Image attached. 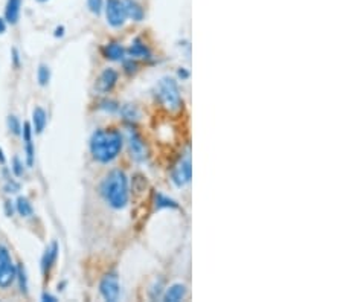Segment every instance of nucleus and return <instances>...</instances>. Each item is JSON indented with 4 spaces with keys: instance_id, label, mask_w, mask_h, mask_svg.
Here are the masks:
<instances>
[{
    "instance_id": "1",
    "label": "nucleus",
    "mask_w": 343,
    "mask_h": 302,
    "mask_svg": "<svg viewBox=\"0 0 343 302\" xmlns=\"http://www.w3.org/2000/svg\"><path fill=\"white\" fill-rule=\"evenodd\" d=\"M124 145V136L115 129L96 130L90 137V153L99 164H110L119 156Z\"/></svg>"
},
{
    "instance_id": "2",
    "label": "nucleus",
    "mask_w": 343,
    "mask_h": 302,
    "mask_svg": "<svg viewBox=\"0 0 343 302\" xmlns=\"http://www.w3.org/2000/svg\"><path fill=\"white\" fill-rule=\"evenodd\" d=\"M101 196L115 209H124L128 204V179L125 172L113 169L101 183Z\"/></svg>"
},
{
    "instance_id": "3",
    "label": "nucleus",
    "mask_w": 343,
    "mask_h": 302,
    "mask_svg": "<svg viewBox=\"0 0 343 302\" xmlns=\"http://www.w3.org/2000/svg\"><path fill=\"white\" fill-rule=\"evenodd\" d=\"M156 97L160 101V104L169 110L171 113H177L183 107L182 95L179 90L177 83L173 78H162L156 86Z\"/></svg>"
},
{
    "instance_id": "4",
    "label": "nucleus",
    "mask_w": 343,
    "mask_h": 302,
    "mask_svg": "<svg viewBox=\"0 0 343 302\" xmlns=\"http://www.w3.org/2000/svg\"><path fill=\"white\" fill-rule=\"evenodd\" d=\"M15 273L17 267L14 266L8 249L0 244V289H8L15 279Z\"/></svg>"
},
{
    "instance_id": "5",
    "label": "nucleus",
    "mask_w": 343,
    "mask_h": 302,
    "mask_svg": "<svg viewBox=\"0 0 343 302\" xmlns=\"http://www.w3.org/2000/svg\"><path fill=\"white\" fill-rule=\"evenodd\" d=\"M127 145H128L130 156L136 162H145L148 159L150 153H148V147L145 144V140L137 132H134L131 129L127 130Z\"/></svg>"
},
{
    "instance_id": "6",
    "label": "nucleus",
    "mask_w": 343,
    "mask_h": 302,
    "mask_svg": "<svg viewBox=\"0 0 343 302\" xmlns=\"http://www.w3.org/2000/svg\"><path fill=\"white\" fill-rule=\"evenodd\" d=\"M105 17L107 22L113 28H121L127 20V11L122 0H107L105 3Z\"/></svg>"
},
{
    "instance_id": "7",
    "label": "nucleus",
    "mask_w": 343,
    "mask_h": 302,
    "mask_svg": "<svg viewBox=\"0 0 343 302\" xmlns=\"http://www.w3.org/2000/svg\"><path fill=\"white\" fill-rule=\"evenodd\" d=\"M99 292L102 298L108 302H116L121 296V287H119V281L115 273H108L102 278L99 284Z\"/></svg>"
},
{
    "instance_id": "8",
    "label": "nucleus",
    "mask_w": 343,
    "mask_h": 302,
    "mask_svg": "<svg viewBox=\"0 0 343 302\" xmlns=\"http://www.w3.org/2000/svg\"><path fill=\"white\" fill-rule=\"evenodd\" d=\"M116 83H118V72L115 69H112V67H107L98 76L95 89L99 93H108V92L113 90V87L116 86Z\"/></svg>"
},
{
    "instance_id": "9",
    "label": "nucleus",
    "mask_w": 343,
    "mask_h": 302,
    "mask_svg": "<svg viewBox=\"0 0 343 302\" xmlns=\"http://www.w3.org/2000/svg\"><path fill=\"white\" fill-rule=\"evenodd\" d=\"M192 177V167H191V159L186 157L185 161L180 162V165L173 171V182L176 186L182 188L188 182H191Z\"/></svg>"
},
{
    "instance_id": "10",
    "label": "nucleus",
    "mask_w": 343,
    "mask_h": 302,
    "mask_svg": "<svg viewBox=\"0 0 343 302\" xmlns=\"http://www.w3.org/2000/svg\"><path fill=\"white\" fill-rule=\"evenodd\" d=\"M58 252H60V247H58L57 241L51 243V246L46 249L44 255L41 258V272H43L44 276H48L49 272H51V268L54 267V264L57 261V257H58Z\"/></svg>"
},
{
    "instance_id": "11",
    "label": "nucleus",
    "mask_w": 343,
    "mask_h": 302,
    "mask_svg": "<svg viewBox=\"0 0 343 302\" xmlns=\"http://www.w3.org/2000/svg\"><path fill=\"white\" fill-rule=\"evenodd\" d=\"M23 142H25V153H26V164L28 167L34 165V144H32V127H31L29 122L23 124Z\"/></svg>"
},
{
    "instance_id": "12",
    "label": "nucleus",
    "mask_w": 343,
    "mask_h": 302,
    "mask_svg": "<svg viewBox=\"0 0 343 302\" xmlns=\"http://www.w3.org/2000/svg\"><path fill=\"white\" fill-rule=\"evenodd\" d=\"M104 57L108 58V60H112V61H122L124 60V55H125V51H124V47L116 43V41H112V43H108L104 46Z\"/></svg>"
},
{
    "instance_id": "13",
    "label": "nucleus",
    "mask_w": 343,
    "mask_h": 302,
    "mask_svg": "<svg viewBox=\"0 0 343 302\" xmlns=\"http://www.w3.org/2000/svg\"><path fill=\"white\" fill-rule=\"evenodd\" d=\"M20 6H22V0H8L6 8H5V19L8 23L14 25L17 23L20 17Z\"/></svg>"
},
{
    "instance_id": "14",
    "label": "nucleus",
    "mask_w": 343,
    "mask_h": 302,
    "mask_svg": "<svg viewBox=\"0 0 343 302\" xmlns=\"http://www.w3.org/2000/svg\"><path fill=\"white\" fill-rule=\"evenodd\" d=\"M124 2V6H125V11H127V17L133 19L134 22H140L144 19V8L140 6L136 0H122Z\"/></svg>"
},
{
    "instance_id": "15",
    "label": "nucleus",
    "mask_w": 343,
    "mask_h": 302,
    "mask_svg": "<svg viewBox=\"0 0 343 302\" xmlns=\"http://www.w3.org/2000/svg\"><path fill=\"white\" fill-rule=\"evenodd\" d=\"M128 54L136 58H145V60L151 58V52L148 49V46L140 38H134V41L131 43L130 49H128Z\"/></svg>"
},
{
    "instance_id": "16",
    "label": "nucleus",
    "mask_w": 343,
    "mask_h": 302,
    "mask_svg": "<svg viewBox=\"0 0 343 302\" xmlns=\"http://www.w3.org/2000/svg\"><path fill=\"white\" fill-rule=\"evenodd\" d=\"M185 296H186V287H185V285L183 284H174V285H171V287L166 290L163 299L166 302H179Z\"/></svg>"
},
{
    "instance_id": "17",
    "label": "nucleus",
    "mask_w": 343,
    "mask_h": 302,
    "mask_svg": "<svg viewBox=\"0 0 343 302\" xmlns=\"http://www.w3.org/2000/svg\"><path fill=\"white\" fill-rule=\"evenodd\" d=\"M32 124H34V132L35 133H43L46 124H48V115L41 108V107H35L32 112Z\"/></svg>"
},
{
    "instance_id": "18",
    "label": "nucleus",
    "mask_w": 343,
    "mask_h": 302,
    "mask_svg": "<svg viewBox=\"0 0 343 302\" xmlns=\"http://www.w3.org/2000/svg\"><path fill=\"white\" fill-rule=\"evenodd\" d=\"M118 112L121 113V116L125 119V121H130V122H134L140 118V112H139V108L137 105L134 104H124L119 107Z\"/></svg>"
},
{
    "instance_id": "19",
    "label": "nucleus",
    "mask_w": 343,
    "mask_h": 302,
    "mask_svg": "<svg viewBox=\"0 0 343 302\" xmlns=\"http://www.w3.org/2000/svg\"><path fill=\"white\" fill-rule=\"evenodd\" d=\"M165 208H171V209H177L179 204L177 201H174L173 199H169L163 194H156V209H165Z\"/></svg>"
},
{
    "instance_id": "20",
    "label": "nucleus",
    "mask_w": 343,
    "mask_h": 302,
    "mask_svg": "<svg viewBox=\"0 0 343 302\" xmlns=\"http://www.w3.org/2000/svg\"><path fill=\"white\" fill-rule=\"evenodd\" d=\"M15 208H17V212L22 215V217H31L34 214V209H32V204L29 203V200L26 197H19L17 199V203H15Z\"/></svg>"
},
{
    "instance_id": "21",
    "label": "nucleus",
    "mask_w": 343,
    "mask_h": 302,
    "mask_svg": "<svg viewBox=\"0 0 343 302\" xmlns=\"http://www.w3.org/2000/svg\"><path fill=\"white\" fill-rule=\"evenodd\" d=\"M15 279H19V287L23 295L28 293V276H26V270L23 264L17 266V273H15Z\"/></svg>"
},
{
    "instance_id": "22",
    "label": "nucleus",
    "mask_w": 343,
    "mask_h": 302,
    "mask_svg": "<svg viewBox=\"0 0 343 302\" xmlns=\"http://www.w3.org/2000/svg\"><path fill=\"white\" fill-rule=\"evenodd\" d=\"M37 78H38L40 86H46V84H48V83H49V79H51V70H49V67H48V66H44V65H41V66L38 67Z\"/></svg>"
},
{
    "instance_id": "23",
    "label": "nucleus",
    "mask_w": 343,
    "mask_h": 302,
    "mask_svg": "<svg viewBox=\"0 0 343 302\" xmlns=\"http://www.w3.org/2000/svg\"><path fill=\"white\" fill-rule=\"evenodd\" d=\"M8 127H9V130L14 134H20L22 133V124H20V121L15 118V116H9L8 118Z\"/></svg>"
},
{
    "instance_id": "24",
    "label": "nucleus",
    "mask_w": 343,
    "mask_h": 302,
    "mask_svg": "<svg viewBox=\"0 0 343 302\" xmlns=\"http://www.w3.org/2000/svg\"><path fill=\"white\" fill-rule=\"evenodd\" d=\"M87 6L93 14L99 15L102 11V0H87Z\"/></svg>"
},
{
    "instance_id": "25",
    "label": "nucleus",
    "mask_w": 343,
    "mask_h": 302,
    "mask_svg": "<svg viewBox=\"0 0 343 302\" xmlns=\"http://www.w3.org/2000/svg\"><path fill=\"white\" fill-rule=\"evenodd\" d=\"M101 108L105 110V112H108V113H115V112H118V110H119V105H118L116 101H102L101 102Z\"/></svg>"
},
{
    "instance_id": "26",
    "label": "nucleus",
    "mask_w": 343,
    "mask_h": 302,
    "mask_svg": "<svg viewBox=\"0 0 343 302\" xmlns=\"http://www.w3.org/2000/svg\"><path fill=\"white\" fill-rule=\"evenodd\" d=\"M12 171H14V174L17 177L23 176V164H22V161H20L19 157H14L12 159Z\"/></svg>"
},
{
    "instance_id": "27",
    "label": "nucleus",
    "mask_w": 343,
    "mask_h": 302,
    "mask_svg": "<svg viewBox=\"0 0 343 302\" xmlns=\"http://www.w3.org/2000/svg\"><path fill=\"white\" fill-rule=\"evenodd\" d=\"M124 69H125V72L128 75H133L137 72V63L133 61V60H127V61H124Z\"/></svg>"
},
{
    "instance_id": "28",
    "label": "nucleus",
    "mask_w": 343,
    "mask_h": 302,
    "mask_svg": "<svg viewBox=\"0 0 343 302\" xmlns=\"http://www.w3.org/2000/svg\"><path fill=\"white\" fill-rule=\"evenodd\" d=\"M19 188H20L19 183H15L11 177L6 179V191H8V193H17Z\"/></svg>"
},
{
    "instance_id": "29",
    "label": "nucleus",
    "mask_w": 343,
    "mask_h": 302,
    "mask_svg": "<svg viewBox=\"0 0 343 302\" xmlns=\"http://www.w3.org/2000/svg\"><path fill=\"white\" fill-rule=\"evenodd\" d=\"M12 60H14V65L15 66H20V57H19V51L17 49H12Z\"/></svg>"
},
{
    "instance_id": "30",
    "label": "nucleus",
    "mask_w": 343,
    "mask_h": 302,
    "mask_svg": "<svg viewBox=\"0 0 343 302\" xmlns=\"http://www.w3.org/2000/svg\"><path fill=\"white\" fill-rule=\"evenodd\" d=\"M177 75H179V78H182V79H188V78H189V72L186 70V69H182V67L177 70Z\"/></svg>"
},
{
    "instance_id": "31",
    "label": "nucleus",
    "mask_w": 343,
    "mask_h": 302,
    "mask_svg": "<svg viewBox=\"0 0 343 302\" xmlns=\"http://www.w3.org/2000/svg\"><path fill=\"white\" fill-rule=\"evenodd\" d=\"M41 299L43 301H46V302H55L57 301V298L55 296H52V295H49V293H43V296H41Z\"/></svg>"
},
{
    "instance_id": "32",
    "label": "nucleus",
    "mask_w": 343,
    "mask_h": 302,
    "mask_svg": "<svg viewBox=\"0 0 343 302\" xmlns=\"http://www.w3.org/2000/svg\"><path fill=\"white\" fill-rule=\"evenodd\" d=\"M6 31V20L5 19H0V34H3Z\"/></svg>"
},
{
    "instance_id": "33",
    "label": "nucleus",
    "mask_w": 343,
    "mask_h": 302,
    "mask_svg": "<svg viewBox=\"0 0 343 302\" xmlns=\"http://www.w3.org/2000/svg\"><path fill=\"white\" fill-rule=\"evenodd\" d=\"M63 34H64V28L63 26H60V28L55 29V37H63Z\"/></svg>"
},
{
    "instance_id": "34",
    "label": "nucleus",
    "mask_w": 343,
    "mask_h": 302,
    "mask_svg": "<svg viewBox=\"0 0 343 302\" xmlns=\"http://www.w3.org/2000/svg\"><path fill=\"white\" fill-rule=\"evenodd\" d=\"M5 203H6L5 206H6V212H8V215H12V206H11V201H9V200H6Z\"/></svg>"
},
{
    "instance_id": "35",
    "label": "nucleus",
    "mask_w": 343,
    "mask_h": 302,
    "mask_svg": "<svg viewBox=\"0 0 343 302\" xmlns=\"http://www.w3.org/2000/svg\"><path fill=\"white\" fill-rule=\"evenodd\" d=\"M0 164H5V156H3L2 148H0Z\"/></svg>"
},
{
    "instance_id": "36",
    "label": "nucleus",
    "mask_w": 343,
    "mask_h": 302,
    "mask_svg": "<svg viewBox=\"0 0 343 302\" xmlns=\"http://www.w3.org/2000/svg\"><path fill=\"white\" fill-rule=\"evenodd\" d=\"M38 2H46V0H38Z\"/></svg>"
}]
</instances>
